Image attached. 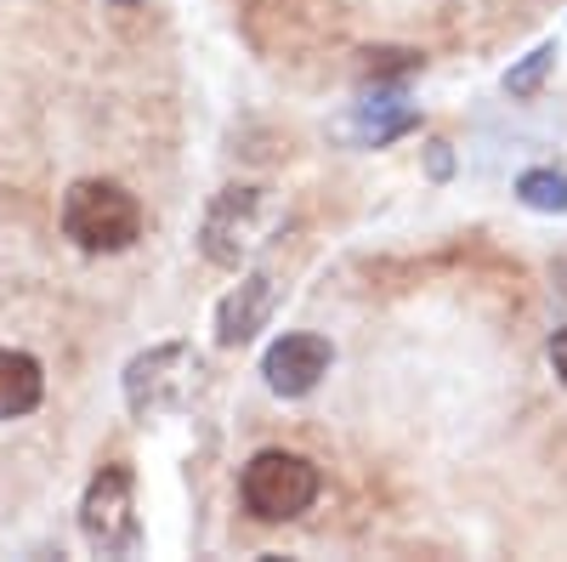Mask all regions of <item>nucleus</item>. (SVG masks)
I'll list each match as a JSON object with an SVG mask.
<instances>
[{
	"label": "nucleus",
	"mask_w": 567,
	"mask_h": 562,
	"mask_svg": "<svg viewBox=\"0 0 567 562\" xmlns=\"http://www.w3.org/2000/svg\"><path fill=\"white\" fill-rule=\"evenodd\" d=\"M40 398H45V375H40V364H34L29 352L0 347V420L29 415Z\"/></svg>",
	"instance_id": "obj_8"
},
{
	"label": "nucleus",
	"mask_w": 567,
	"mask_h": 562,
	"mask_svg": "<svg viewBox=\"0 0 567 562\" xmlns=\"http://www.w3.org/2000/svg\"><path fill=\"white\" fill-rule=\"evenodd\" d=\"M199 375H205L199 352L182 347V341H171V347L142 352V358L125 369V398H131V409H136L142 420H154V415H171V409H182L187 398H194V392H199Z\"/></svg>",
	"instance_id": "obj_3"
},
{
	"label": "nucleus",
	"mask_w": 567,
	"mask_h": 562,
	"mask_svg": "<svg viewBox=\"0 0 567 562\" xmlns=\"http://www.w3.org/2000/svg\"><path fill=\"white\" fill-rule=\"evenodd\" d=\"M323 478H318V466L307 454H290V449H261L250 466H245V478H239V500L256 523H290L301 518V511L318 500Z\"/></svg>",
	"instance_id": "obj_2"
},
{
	"label": "nucleus",
	"mask_w": 567,
	"mask_h": 562,
	"mask_svg": "<svg viewBox=\"0 0 567 562\" xmlns=\"http://www.w3.org/2000/svg\"><path fill=\"white\" fill-rule=\"evenodd\" d=\"M545 352H550V369H556V381H561V387H567V330H556V336H550V347H545Z\"/></svg>",
	"instance_id": "obj_11"
},
{
	"label": "nucleus",
	"mask_w": 567,
	"mask_h": 562,
	"mask_svg": "<svg viewBox=\"0 0 567 562\" xmlns=\"http://www.w3.org/2000/svg\"><path fill=\"white\" fill-rule=\"evenodd\" d=\"M267 233V194L261 187H227L205 216V256L216 267H239Z\"/></svg>",
	"instance_id": "obj_5"
},
{
	"label": "nucleus",
	"mask_w": 567,
	"mask_h": 562,
	"mask_svg": "<svg viewBox=\"0 0 567 562\" xmlns=\"http://www.w3.org/2000/svg\"><path fill=\"white\" fill-rule=\"evenodd\" d=\"M329 341L323 336H278L272 347H267V358H261V375H267V387L278 392V398H307L323 375H329Z\"/></svg>",
	"instance_id": "obj_6"
},
{
	"label": "nucleus",
	"mask_w": 567,
	"mask_h": 562,
	"mask_svg": "<svg viewBox=\"0 0 567 562\" xmlns=\"http://www.w3.org/2000/svg\"><path fill=\"white\" fill-rule=\"evenodd\" d=\"M63 233L91 256L131 251L142 239V205L125 194L120 182L85 176V182L69 187V200H63Z\"/></svg>",
	"instance_id": "obj_1"
},
{
	"label": "nucleus",
	"mask_w": 567,
	"mask_h": 562,
	"mask_svg": "<svg viewBox=\"0 0 567 562\" xmlns=\"http://www.w3.org/2000/svg\"><path fill=\"white\" fill-rule=\"evenodd\" d=\"M516 194L534 211H567V176L561 171H523L516 176Z\"/></svg>",
	"instance_id": "obj_9"
},
{
	"label": "nucleus",
	"mask_w": 567,
	"mask_h": 562,
	"mask_svg": "<svg viewBox=\"0 0 567 562\" xmlns=\"http://www.w3.org/2000/svg\"><path fill=\"white\" fill-rule=\"evenodd\" d=\"M80 529L103 556L136 551L142 529H136V478H131V466L114 460V466H103V472L91 478V489L80 500Z\"/></svg>",
	"instance_id": "obj_4"
},
{
	"label": "nucleus",
	"mask_w": 567,
	"mask_h": 562,
	"mask_svg": "<svg viewBox=\"0 0 567 562\" xmlns=\"http://www.w3.org/2000/svg\"><path fill=\"white\" fill-rule=\"evenodd\" d=\"M550 63H556V45H539V52H534L523 69H516V74H505V85L516 91V98H528V91H534V85L550 74Z\"/></svg>",
	"instance_id": "obj_10"
},
{
	"label": "nucleus",
	"mask_w": 567,
	"mask_h": 562,
	"mask_svg": "<svg viewBox=\"0 0 567 562\" xmlns=\"http://www.w3.org/2000/svg\"><path fill=\"white\" fill-rule=\"evenodd\" d=\"M114 7H136V0H114Z\"/></svg>",
	"instance_id": "obj_12"
},
{
	"label": "nucleus",
	"mask_w": 567,
	"mask_h": 562,
	"mask_svg": "<svg viewBox=\"0 0 567 562\" xmlns=\"http://www.w3.org/2000/svg\"><path fill=\"white\" fill-rule=\"evenodd\" d=\"M267 313H272V278L256 273V278H245V285L221 302V313H216V341H221V347L250 341L261 324H267Z\"/></svg>",
	"instance_id": "obj_7"
}]
</instances>
